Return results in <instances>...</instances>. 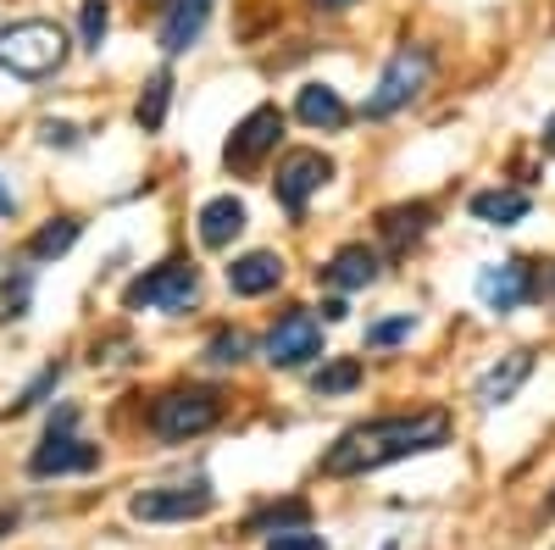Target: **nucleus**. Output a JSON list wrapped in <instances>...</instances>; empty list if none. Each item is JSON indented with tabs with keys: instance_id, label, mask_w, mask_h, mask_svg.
I'll use <instances>...</instances> for the list:
<instances>
[{
	"instance_id": "obj_37",
	"label": "nucleus",
	"mask_w": 555,
	"mask_h": 550,
	"mask_svg": "<svg viewBox=\"0 0 555 550\" xmlns=\"http://www.w3.org/2000/svg\"><path fill=\"white\" fill-rule=\"evenodd\" d=\"M544 512H555V495H550V500H544Z\"/></svg>"
},
{
	"instance_id": "obj_35",
	"label": "nucleus",
	"mask_w": 555,
	"mask_h": 550,
	"mask_svg": "<svg viewBox=\"0 0 555 550\" xmlns=\"http://www.w3.org/2000/svg\"><path fill=\"white\" fill-rule=\"evenodd\" d=\"M539 140H544V151H555V112L544 117V133H539Z\"/></svg>"
},
{
	"instance_id": "obj_6",
	"label": "nucleus",
	"mask_w": 555,
	"mask_h": 550,
	"mask_svg": "<svg viewBox=\"0 0 555 550\" xmlns=\"http://www.w3.org/2000/svg\"><path fill=\"white\" fill-rule=\"evenodd\" d=\"M284 128H289L284 106L261 101L256 112H245V117L234 123V133H228V145H222V167H228V172H256L278 145H284Z\"/></svg>"
},
{
	"instance_id": "obj_19",
	"label": "nucleus",
	"mask_w": 555,
	"mask_h": 550,
	"mask_svg": "<svg viewBox=\"0 0 555 550\" xmlns=\"http://www.w3.org/2000/svg\"><path fill=\"white\" fill-rule=\"evenodd\" d=\"M83 240V217H73V212H62V217H44L34 234H28V245H23V256L34 261V267H44V261H56V256H67L73 245Z\"/></svg>"
},
{
	"instance_id": "obj_24",
	"label": "nucleus",
	"mask_w": 555,
	"mask_h": 550,
	"mask_svg": "<svg viewBox=\"0 0 555 550\" xmlns=\"http://www.w3.org/2000/svg\"><path fill=\"white\" fill-rule=\"evenodd\" d=\"M250 334L245 329H217L206 345H201V361L206 367H240V361H250Z\"/></svg>"
},
{
	"instance_id": "obj_3",
	"label": "nucleus",
	"mask_w": 555,
	"mask_h": 550,
	"mask_svg": "<svg viewBox=\"0 0 555 550\" xmlns=\"http://www.w3.org/2000/svg\"><path fill=\"white\" fill-rule=\"evenodd\" d=\"M201 306V267L190 256H167L145 272H133L122 290V311H167V317H190Z\"/></svg>"
},
{
	"instance_id": "obj_13",
	"label": "nucleus",
	"mask_w": 555,
	"mask_h": 550,
	"mask_svg": "<svg viewBox=\"0 0 555 550\" xmlns=\"http://www.w3.org/2000/svg\"><path fill=\"white\" fill-rule=\"evenodd\" d=\"M217 12V0H162V23H156V44H162V56H183V51H195L206 23Z\"/></svg>"
},
{
	"instance_id": "obj_5",
	"label": "nucleus",
	"mask_w": 555,
	"mask_h": 550,
	"mask_svg": "<svg viewBox=\"0 0 555 550\" xmlns=\"http://www.w3.org/2000/svg\"><path fill=\"white\" fill-rule=\"evenodd\" d=\"M222 423V395L206 384H172L151 400V434L162 445H183V439H201Z\"/></svg>"
},
{
	"instance_id": "obj_33",
	"label": "nucleus",
	"mask_w": 555,
	"mask_h": 550,
	"mask_svg": "<svg viewBox=\"0 0 555 550\" xmlns=\"http://www.w3.org/2000/svg\"><path fill=\"white\" fill-rule=\"evenodd\" d=\"M317 311H322V323H345V311H350V306H345V300L334 295V300H322Z\"/></svg>"
},
{
	"instance_id": "obj_23",
	"label": "nucleus",
	"mask_w": 555,
	"mask_h": 550,
	"mask_svg": "<svg viewBox=\"0 0 555 550\" xmlns=\"http://www.w3.org/2000/svg\"><path fill=\"white\" fill-rule=\"evenodd\" d=\"M306 523H311V507H306L300 495H289V500H272V507L250 512V517H245V534H256V539H272V534L306 528Z\"/></svg>"
},
{
	"instance_id": "obj_27",
	"label": "nucleus",
	"mask_w": 555,
	"mask_h": 550,
	"mask_svg": "<svg viewBox=\"0 0 555 550\" xmlns=\"http://www.w3.org/2000/svg\"><path fill=\"white\" fill-rule=\"evenodd\" d=\"M416 334V311H395V317H378V323H366V350H389L400 340Z\"/></svg>"
},
{
	"instance_id": "obj_16",
	"label": "nucleus",
	"mask_w": 555,
	"mask_h": 550,
	"mask_svg": "<svg viewBox=\"0 0 555 550\" xmlns=\"http://www.w3.org/2000/svg\"><path fill=\"white\" fill-rule=\"evenodd\" d=\"M533 379V350H505L494 367H489V373L473 384V400L478 406H505V400H517V389Z\"/></svg>"
},
{
	"instance_id": "obj_14",
	"label": "nucleus",
	"mask_w": 555,
	"mask_h": 550,
	"mask_svg": "<svg viewBox=\"0 0 555 550\" xmlns=\"http://www.w3.org/2000/svg\"><path fill=\"white\" fill-rule=\"evenodd\" d=\"M284 256L278 251H245V256H234L222 267V284H228V295H240V300H261V295H272L278 284H284Z\"/></svg>"
},
{
	"instance_id": "obj_2",
	"label": "nucleus",
	"mask_w": 555,
	"mask_h": 550,
	"mask_svg": "<svg viewBox=\"0 0 555 550\" xmlns=\"http://www.w3.org/2000/svg\"><path fill=\"white\" fill-rule=\"evenodd\" d=\"M67 51H73V39L51 17H23L12 28H0V67H7L12 78H23V84H39V78L62 73Z\"/></svg>"
},
{
	"instance_id": "obj_12",
	"label": "nucleus",
	"mask_w": 555,
	"mask_h": 550,
	"mask_svg": "<svg viewBox=\"0 0 555 550\" xmlns=\"http://www.w3.org/2000/svg\"><path fill=\"white\" fill-rule=\"evenodd\" d=\"M101 468V445H89L78 434H44L28 456L34 478H67V473H95Z\"/></svg>"
},
{
	"instance_id": "obj_31",
	"label": "nucleus",
	"mask_w": 555,
	"mask_h": 550,
	"mask_svg": "<svg viewBox=\"0 0 555 550\" xmlns=\"http://www.w3.org/2000/svg\"><path fill=\"white\" fill-rule=\"evenodd\" d=\"M73 423H78V406H56L51 423H44V434H73Z\"/></svg>"
},
{
	"instance_id": "obj_7",
	"label": "nucleus",
	"mask_w": 555,
	"mask_h": 550,
	"mask_svg": "<svg viewBox=\"0 0 555 550\" xmlns=\"http://www.w3.org/2000/svg\"><path fill=\"white\" fill-rule=\"evenodd\" d=\"M478 300L494 311V317H512L522 306H533L544 295V272L528 261V256H505V261H489L478 267Z\"/></svg>"
},
{
	"instance_id": "obj_15",
	"label": "nucleus",
	"mask_w": 555,
	"mask_h": 550,
	"mask_svg": "<svg viewBox=\"0 0 555 550\" xmlns=\"http://www.w3.org/2000/svg\"><path fill=\"white\" fill-rule=\"evenodd\" d=\"M245 222H250V212H245L240 195H211V201L195 212V234H201L206 251H228V245L245 234Z\"/></svg>"
},
{
	"instance_id": "obj_34",
	"label": "nucleus",
	"mask_w": 555,
	"mask_h": 550,
	"mask_svg": "<svg viewBox=\"0 0 555 550\" xmlns=\"http://www.w3.org/2000/svg\"><path fill=\"white\" fill-rule=\"evenodd\" d=\"M12 206H17V201H12V190H7V178H0V217H12Z\"/></svg>"
},
{
	"instance_id": "obj_32",
	"label": "nucleus",
	"mask_w": 555,
	"mask_h": 550,
	"mask_svg": "<svg viewBox=\"0 0 555 550\" xmlns=\"http://www.w3.org/2000/svg\"><path fill=\"white\" fill-rule=\"evenodd\" d=\"M311 12H322V17H339V12H350V7H361V0H306Z\"/></svg>"
},
{
	"instance_id": "obj_11",
	"label": "nucleus",
	"mask_w": 555,
	"mask_h": 550,
	"mask_svg": "<svg viewBox=\"0 0 555 550\" xmlns=\"http://www.w3.org/2000/svg\"><path fill=\"white\" fill-rule=\"evenodd\" d=\"M317 279L328 284L334 295L373 290V284L384 279V251H378V245H366V240H350V245H339L328 261L317 267Z\"/></svg>"
},
{
	"instance_id": "obj_8",
	"label": "nucleus",
	"mask_w": 555,
	"mask_h": 550,
	"mask_svg": "<svg viewBox=\"0 0 555 550\" xmlns=\"http://www.w3.org/2000/svg\"><path fill=\"white\" fill-rule=\"evenodd\" d=\"M261 361L278 367V373H295V367L322 361V317L306 306H289L261 340Z\"/></svg>"
},
{
	"instance_id": "obj_1",
	"label": "nucleus",
	"mask_w": 555,
	"mask_h": 550,
	"mask_svg": "<svg viewBox=\"0 0 555 550\" xmlns=\"http://www.w3.org/2000/svg\"><path fill=\"white\" fill-rule=\"evenodd\" d=\"M450 445V418L434 411H400V418H373V423H356L334 439V450L322 456V473L328 478H361V473H378L395 462H411V456H428Z\"/></svg>"
},
{
	"instance_id": "obj_20",
	"label": "nucleus",
	"mask_w": 555,
	"mask_h": 550,
	"mask_svg": "<svg viewBox=\"0 0 555 550\" xmlns=\"http://www.w3.org/2000/svg\"><path fill=\"white\" fill-rule=\"evenodd\" d=\"M467 212H473L478 222H489V228H517V222L533 212V195H528V190H512V183H494V190H478V195L467 201Z\"/></svg>"
},
{
	"instance_id": "obj_25",
	"label": "nucleus",
	"mask_w": 555,
	"mask_h": 550,
	"mask_svg": "<svg viewBox=\"0 0 555 550\" xmlns=\"http://www.w3.org/2000/svg\"><path fill=\"white\" fill-rule=\"evenodd\" d=\"M112 34V0H78V44L83 51H101Z\"/></svg>"
},
{
	"instance_id": "obj_22",
	"label": "nucleus",
	"mask_w": 555,
	"mask_h": 550,
	"mask_svg": "<svg viewBox=\"0 0 555 550\" xmlns=\"http://www.w3.org/2000/svg\"><path fill=\"white\" fill-rule=\"evenodd\" d=\"M366 379V367L361 356H322V367L311 373V395L317 400H334V395H356Z\"/></svg>"
},
{
	"instance_id": "obj_36",
	"label": "nucleus",
	"mask_w": 555,
	"mask_h": 550,
	"mask_svg": "<svg viewBox=\"0 0 555 550\" xmlns=\"http://www.w3.org/2000/svg\"><path fill=\"white\" fill-rule=\"evenodd\" d=\"M12 523H17V512L7 507V512H0V539H7V528H12Z\"/></svg>"
},
{
	"instance_id": "obj_10",
	"label": "nucleus",
	"mask_w": 555,
	"mask_h": 550,
	"mask_svg": "<svg viewBox=\"0 0 555 550\" xmlns=\"http://www.w3.org/2000/svg\"><path fill=\"white\" fill-rule=\"evenodd\" d=\"M328 178H334V162L322 151H284V156H278V172H272V201L284 206L289 217H306L311 195Z\"/></svg>"
},
{
	"instance_id": "obj_9",
	"label": "nucleus",
	"mask_w": 555,
	"mask_h": 550,
	"mask_svg": "<svg viewBox=\"0 0 555 550\" xmlns=\"http://www.w3.org/2000/svg\"><path fill=\"white\" fill-rule=\"evenodd\" d=\"M211 507H217L211 484L195 478V484H156V489H139V495L128 500V517H133V523H195V517H206Z\"/></svg>"
},
{
	"instance_id": "obj_21",
	"label": "nucleus",
	"mask_w": 555,
	"mask_h": 550,
	"mask_svg": "<svg viewBox=\"0 0 555 550\" xmlns=\"http://www.w3.org/2000/svg\"><path fill=\"white\" fill-rule=\"evenodd\" d=\"M167 106H172V73L156 67L145 84H139V101H133L139 133H162V128H167Z\"/></svg>"
},
{
	"instance_id": "obj_4",
	"label": "nucleus",
	"mask_w": 555,
	"mask_h": 550,
	"mask_svg": "<svg viewBox=\"0 0 555 550\" xmlns=\"http://www.w3.org/2000/svg\"><path fill=\"white\" fill-rule=\"evenodd\" d=\"M428 78H434V51H428V44H400V51L384 62L378 84L366 89L361 117H366V123H389V117H400L411 101H423Z\"/></svg>"
},
{
	"instance_id": "obj_29",
	"label": "nucleus",
	"mask_w": 555,
	"mask_h": 550,
	"mask_svg": "<svg viewBox=\"0 0 555 550\" xmlns=\"http://www.w3.org/2000/svg\"><path fill=\"white\" fill-rule=\"evenodd\" d=\"M267 550H328V539L311 534V528H289V534H272Z\"/></svg>"
},
{
	"instance_id": "obj_18",
	"label": "nucleus",
	"mask_w": 555,
	"mask_h": 550,
	"mask_svg": "<svg viewBox=\"0 0 555 550\" xmlns=\"http://www.w3.org/2000/svg\"><path fill=\"white\" fill-rule=\"evenodd\" d=\"M295 117L306 128H322V133H339L350 123V106L334 84H300V95H295Z\"/></svg>"
},
{
	"instance_id": "obj_28",
	"label": "nucleus",
	"mask_w": 555,
	"mask_h": 550,
	"mask_svg": "<svg viewBox=\"0 0 555 550\" xmlns=\"http://www.w3.org/2000/svg\"><path fill=\"white\" fill-rule=\"evenodd\" d=\"M62 373H67V367L62 361H51V367H44V373L12 400V418H17V411H34V406H44V395H56V384H62Z\"/></svg>"
},
{
	"instance_id": "obj_26",
	"label": "nucleus",
	"mask_w": 555,
	"mask_h": 550,
	"mask_svg": "<svg viewBox=\"0 0 555 550\" xmlns=\"http://www.w3.org/2000/svg\"><path fill=\"white\" fill-rule=\"evenodd\" d=\"M28 300H34V267H17L7 290H0V323H17V317H28Z\"/></svg>"
},
{
	"instance_id": "obj_30",
	"label": "nucleus",
	"mask_w": 555,
	"mask_h": 550,
	"mask_svg": "<svg viewBox=\"0 0 555 550\" xmlns=\"http://www.w3.org/2000/svg\"><path fill=\"white\" fill-rule=\"evenodd\" d=\"M39 140H44V145L73 151V145H78V128H73V123H56V117H44V123H39Z\"/></svg>"
},
{
	"instance_id": "obj_17",
	"label": "nucleus",
	"mask_w": 555,
	"mask_h": 550,
	"mask_svg": "<svg viewBox=\"0 0 555 550\" xmlns=\"http://www.w3.org/2000/svg\"><path fill=\"white\" fill-rule=\"evenodd\" d=\"M428 228H434V206L428 201H400V206H384L378 212V240L400 256L411 251L416 240H428Z\"/></svg>"
}]
</instances>
